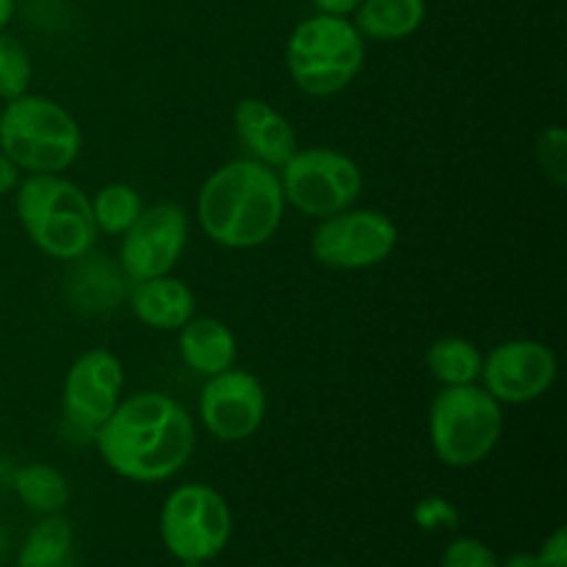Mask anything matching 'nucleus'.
Listing matches in <instances>:
<instances>
[{"instance_id": "9", "label": "nucleus", "mask_w": 567, "mask_h": 567, "mask_svg": "<svg viewBox=\"0 0 567 567\" xmlns=\"http://www.w3.org/2000/svg\"><path fill=\"white\" fill-rule=\"evenodd\" d=\"M399 244V227L377 208H347L319 219L310 252L327 269L363 271L385 264Z\"/></svg>"}, {"instance_id": "33", "label": "nucleus", "mask_w": 567, "mask_h": 567, "mask_svg": "<svg viewBox=\"0 0 567 567\" xmlns=\"http://www.w3.org/2000/svg\"><path fill=\"white\" fill-rule=\"evenodd\" d=\"M321 567H330V565H321Z\"/></svg>"}, {"instance_id": "3", "label": "nucleus", "mask_w": 567, "mask_h": 567, "mask_svg": "<svg viewBox=\"0 0 567 567\" xmlns=\"http://www.w3.org/2000/svg\"><path fill=\"white\" fill-rule=\"evenodd\" d=\"M14 214L28 241L53 260H78L92 252L97 227L92 219V199L61 175L20 177L14 192Z\"/></svg>"}, {"instance_id": "25", "label": "nucleus", "mask_w": 567, "mask_h": 567, "mask_svg": "<svg viewBox=\"0 0 567 567\" xmlns=\"http://www.w3.org/2000/svg\"><path fill=\"white\" fill-rule=\"evenodd\" d=\"M441 567H498V557L476 537H457L443 551Z\"/></svg>"}, {"instance_id": "2", "label": "nucleus", "mask_w": 567, "mask_h": 567, "mask_svg": "<svg viewBox=\"0 0 567 567\" xmlns=\"http://www.w3.org/2000/svg\"><path fill=\"white\" fill-rule=\"evenodd\" d=\"M277 169L252 158L221 164L197 194V221L225 249H258L275 238L286 216Z\"/></svg>"}, {"instance_id": "32", "label": "nucleus", "mask_w": 567, "mask_h": 567, "mask_svg": "<svg viewBox=\"0 0 567 567\" xmlns=\"http://www.w3.org/2000/svg\"><path fill=\"white\" fill-rule=\"evenodd\" d=\"M181 567H205V563H181Z\"/></svg>"}, {"instance_id": "13", "label": "nucleus", "mask_w": 567, "mask_h": 567, "mask_svg": "<svg viewBox=\"0 0 567 567\" xmlns=\"http://www.w3.org/2000/svg\"><path fill=\"white\" fill-rule=\"evenodd\" d=\"M266 388L244 369H227L208 377L199 391V419L203 426L221 443H241L258 435L266 421Z\"/></svg>"}, {"instance_id": "30", "label": "nucleus", "mask_w": 567, "mask_h": 567, "mask_svg": "<svg viewBox=\"0 0 567 567\" xmlns=\"http://www.w3.org/2000/svg\"><path fill=\"white\" fill-rule=\"evenodd\" d=\"M498 567H540V565H537V557H535V554L518 551V554H513V557L504 559V565L498 563Z\"/></svg>"}, {"instance_id": "7", "label": "nucleus", "mask_w": 567, "mask_h": 567, "mask_svg": "<svg viewBox=\"0 0 567 567\" xmlns=\"http://www.w3.org/2000/svg\"><path fill=\"white\" fill-rule=\"evenodd\" d=\"M161 540L177 563H210L233 537V513L219 491L188 482L166 496L158 518Z\"/></svg>"}, {"instance_id": "12", "label": "nucleus", "mask_w": 567, "mask_h": 567, "mask_svg": "<svg viewBox=\"0 0 567 567\" xmlns=\"http://www.w3.org/2000/svg\"><path fill=\"white\" fill-rule=\"evenodd\" d=\"M559 363L548 343L515 338L482 358V388L502 404H529L551 391Z\"/></svg>"}, {"instance_id": "17", "label": "nucleus", "mask_w": 567, "mask_h": 567, "mask_svg": "<svg viewBox=\"0 0 567 567\" xmlns=\"http://www.w3.org/2000/svg\"><path fill=\"white\" fill-rule=\"evenodd\" d=\"M177 349L188 371L199 377H216L233 369L238 358L236 332L214 316H194L181 327Z\"/></svg>"}, {"instance_id": "23", "label": "nucleus", "mask_w": 567, "mask_h": 567, "mask_svg": "<svg viewBox=\"0 0 567 567\" xmlns=\"http://www.w3.org/2000/svg\"><path fill=\"white\" fill-rule=\"evenodd\" d=\"M33 81L31 53L20 39L11 33H0V103L28 94Z\"/></svg>"}, {"instance_id": "1", "label": "nucleus", "mask_w": 567, "mask_h": 567, "mask_svg": "<svg viewBox=\"0 0 567 567\" xmlns=\"http://www.w3.org/2000/svg\"><path fill=\"white\" fill-rule=\"evenodd\" d=\"M103 463L138 485H158L181 474L197 449V426L177 399L161 391L122 396L92 437Z\"/></svg>"}, {"instance_id": "34", "label": "nucleus", "mask_w": 567, "mask_h": 567, "mask_svg": "<svg viewBox=\"0 0 567 567\" xmlns=\"http://www.w3.org/2000/svg\"><path fill=\"white\" fill-rule=\"evenodd\" d=\"M0 105H3V103H0Z\"/></svg>"}, {"instance_id": "29", "label": "nucleus", "mask_w": 567, "mask_h": 567, "mask_svg": "<svg viewBox=\"0 0 567 567\" xmlns=\"http://www.w3.org/2000/svg\"><path fill=\"white\" fill-rule=\"evenodd\" d=\"M360 3H363V0H313L319 14H336V17L354 14V9H358Z\"/></svg>"}, {"instance_id": "11", "label": "nucleus", "mask_w": 567, "mask_h": 567, "mask_svg": "<svg viewBox=\"0 0 567 567\" xmlns=\"http://www.w3.org/2000/svg\"><path fill=\"white\" fill-rule=\"evenodd\" d=\"M122 391H125L122 360L103 347L89 349L66 371L64 393H61L66 424L81 435L94 437L125 396Z\"/></svg>"}, {"instance_id": "19", "label": "nucleus", "mask_w": 567, "mask_h": 567, "mask_svg": "<svg viewBox=\"0 0 567 567\" xmlns=\"http://www.w3.org/2000/svg\"><path fill=\"white\" fill-rule=\"evenodd\" d=\"M14 496L37 515H55L70 502V482L48 463H25L11 471Z\"/></svg>"}, {"instance_id": "18", "label": "nucleus", "mask_w": 567, "mask_h": 567, "mask_svg": "<svg viewBox=\"0 0 567 567\" xmlns=\"http://www.w3.org/2000/svg\"><path fill=\"white\" fill-rule=\"evenodd\" d=\"M426 20V0H363L354 9V28L371 42H402Z\"/></svg>"}, {"instance_id": "27", "label": "nucleus", "mask_w": 567, "mask_h": 567, "mask_svg": "<svg viewBox=\"0 0 567 567\" xmlns=\"http://www.w3.org/2000/svg\"><path fill=\"white\" fill-rule=\"evenodd\" d=\"M535 557L540 567H567V529L565 526H559L551 537H546V543H543L540 551H537Z\"/></svg>"}, {"instance_id": "31", "label": "nucleus", "mask_w": 567, "mask_h": 567, "mask_svg": "<svg viewBox=\"0 0 567 567\" xmlns=\"http://www.w3.org/2000/svg\"><path fill=\"white\" fill-rule=\"evenodd\" d=\"M14 11H17V0H0V33L9 28V22L14 20Z\"/></svg>"}, {"instance_id": "6", "label": "nucleus", "mask_w": 567, "mask_h": 567, "mask_svg": "<svg viewBox=\"0 0 567 567\" xmlns=\"http://www.w3.org/2000/svg\"><path fill=\"white\" fill-rule=\"evenodd\" d=\"M504 435V404L485 388H441L430 408V443L449 468H474L493 454Z\"/></svg>"}, {"instance_id": "8", "label": "nucleus", "mask_w": 567, "mask_h": 567, "mask_svg": "<svg viewBox=\"0 0 567 567\" xmlns=\"http://www.w3.org/2000/svg\"><path fill=\"white\" fill-rule=\"evenodd\" d=\"M277 175L286 205L316 221L352 208L363 194V169L336 147H299Z\"/></svg>"}, {"instance_id": "14", "label": "nucleus", "mask_w": 567, "mask_h": 567, "mask_svg": "<svg viewBox=\"0 0 567 567\" xmlns=\"http://www.w3.org/2000/svg\"><path fill=\"white\" fill-rule=\"evenodd\" d=\"M238 142L247 150V158L280 172L293 153L299 150L297 131L282 111H277L269 100L244 97L233 109Z\"/></svg>"}, {"instance_id": "26", "label": "nucleus", "mask_w": 567, "mask_h": 567, "mask_svg": "<svg viewBox=\"0 0 567 567\" xmlns=\"http://www.w3.org/2000/svg\"><path fill=\"white\" fill-rule=\"evenodd\" d=\"M413 518L421 529L435 532V529H452V526H457L460 513L452 502H446V498L426 496L415 504Z\"/></svg>"}, {"instance_id": "28", "label": "nucleus", "mask_w": 567, "mask_h": 567, "mask_svg": "<svg viewBox=\"0 0 567 567\" xmlns=\"http://www.w3.org/2000/svg\"><path fill=\"white\" fill-rule=\"evenodd\" d=\"M20 169H17L14 164H11L9 155L0 150V197H6V194H11L17 188V183H20Z\"/></svg>"}, {"instance_id": "16", "label": "nucleus", "mask_w": 567, "mask_h": 567, "mask_svg": "<svg viewBox=\"0 0 567 567\" xmlns=\"http://www.w3.org/2000/svg\"><path fill=\"white\" fill-rule=\"evenodd\" d=\"M127 305L144 327H153L158 332L181 330L197 313V297H194L192 286L175 275L131 282Z\"/></svg>"}, {"instance_id": "20", "label": "nucleus", "mask_w": 567, "mask_h": 567, "mask_svg": "<svg viewBox=\"0 0 567 567\" xmlns=\"http://www.w3.org/2000/svg\"><path fill=\"white\" fill-rule=\"evenodd\" d=\"M482 358L474 341L460 336L437 338L430 349H426V371L432 380L441 382V388L452 385H476L482 377Z\"/></svg>"}, {"instance_id": "5", "label": "nucleus", "mask_w": 567, "mask_h": 567, "mask_svg": "<svg viewBox=\"0 0 567 567\" xmlns=\"http://www.w3.org/2000/svg\"><path fill=\"white\" fill-rule=\"evenodd\" d=\"M365 64V39L347 17L313 14L299 22L286 44L293 86L308 97H332L354 83Z\"/></svg>"}, {"instance_id": "4", "label": "nucleus", "mask_w": 567, "mask_h": 567, "mask_svg": "<svg viewBox=\"0 0 567 567\" xmlns=\"http://www.w3.org/2000/svg\"><path fill=\"white\" fill-rule=\"evenodd\" d=\"M75 116L42 94H22L0 105V150L28 175H61L81 155Z\"/></svg>"}, {"instance_id": "21", "label": "nucleus", "mask_w": 567, "mask_h": 567, "mask_svg": "<svg viewBox=\"0 0 567 567\" xmlns=\"http://www.w3.org/2000/svg\"><path fill=\"white\" fill-rule=\"evenodd\" d=\"M72 559V526L61 513L42 515L17 554V567H66Z\"/></svg>"}, {"instance_id": "22", "label": "nucleus", "mask_w": 567, "mask_h": 567, "mask_svg": "<svg viewBox=\"0 0 567 567\" xmlns=\"http://www.w3.org/2000/svg\"><path fill=\"white\" fill-rule=\"evenodd\" d=\"M89 199H92L94 227L105 236H122L144 210L142 194L131 183H109Z\"/></svg>"}, {"instance_id": "10", "label": "nucleus", "mask_w": 567, "mask_h": 567, "mask_svg": "<svg viewBox=\"0 0 567 567\" xmlns=\"http://www.w3.org/2000/svg\"><path fill=\"white\" fill-rule=\"evenodd\" d=\"M188 244V214L177 203L144 205L138 219L122 233L120 266L127 280L172 275Z\"/></svg>"}, {"instance_id": "15", "label": "nucleus", "mask_w": 567, "mask_h": 567, "mask_svg": "<svg viewBox=\"0 0 567 567\" xmlns=\"http://www.w3.org/2000/svg\"><path fill=\"white\" fill-rule=\"evenodd\" d=\"M66 302L86 316L114 313L131 291V280L122 271L120 260L109 255L86 252L78 260H70L66 271Z\"/></svg>"}, {"instance_id": "24", "label": "nucleus", "mask_w": 567, "mask_h": 567, "mask_svg": "<svg viewBox=\"0 0 567 567\" xmlns=\"http://www.w3.org/2000/svg\"><path fill=\"white\" fill-rule=\"evenodd\" d=\"M537 164L543 175L563 188L567 183V133L563 125H551L537 138Z\"/></svg>"}]
</instances>
